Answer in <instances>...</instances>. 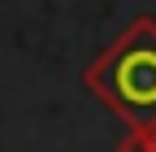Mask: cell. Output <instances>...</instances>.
Here are the masks:
<instances>
[{"mask_svg": "<svg viewBox=\"0 0 156 152\" xmlns=\"http://www.w3.org/2000/svg\"><path fill=\"white\" fill-rule=\"evenodd\" d=\"M95 87L122 113H147L156 109V26H134L100 65Z\"/></svg>", "mask_w": 156, "mask_h": 152, "instance_id": "obj_1", "label": "cell"}]
</instances>
